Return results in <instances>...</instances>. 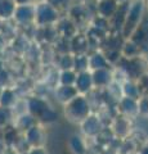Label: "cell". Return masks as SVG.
Masks as SVG:
<instances>
[{
	"label": "cell",
	"instance_id": "6da1fadb",
	"mask_svg": "<svg viewBox=\"0 0 148 154\" xmlns=\"http://www.w3.org/2000/svg\"><path fill=\"white\" fill-rule=\"evenodd\" d=\"M143 13H144V7H143V3L140 0L139 2H135L134 4H131L128 8L126 16L124 18V23H122L124 35L126 37H130V35H133L134 31L138 28V26L140 25Z\"/></svg>",
	"mask_w": 148,
	"mask_h": 154
},
{
	"label": "cell",
	"instance_id": "7a4b0ae2",
	"mask_svg": "<svg viewBox=\"0 0 148 154\" xmlns=\"http://www.w3.org/2000/svg\"><path fill=\"white\" fill-rule=\"evenodd\" d=\"M57 16H58L57 9H54L48 3L39 4L37 7H35V22H37L39 25H49L55 21Z\"/></svg>",
	"mask_w": 148,
	"mask_h": 154
},
{
	"label": "cell",
	"instance_id": "3957f363",
	"mask_svg": "<svg viewBox=\"0 0 148 154\" xmlns=\"http://www.w3.org/2000/svg\"><path fill=\"white\" fill-rule=\"evenodd\" d=\"M14 19L21 25H28L35 21V7L32 5H18L13 14Z\"/></svg>",
	"mask_w": 148,
	"mask_h": 154
},
{
	"label": "cell",
	"instance_id": "277c9868",
	"mask_svg": "<svg viewBox=\"0 0 148 154\" xmlns=\"http://www.w3.org/2000/svg\"><path fill=\"white\" fill-rule=\"evenodd\" d=\"M14 0H0V19H9L13 17L16 11Z\"/></svg>",
	"mask_w": 148,
	"mask_h": 154
},
{
	"label": "cell",
	"instance_id": "5b68a950",
	"mask_svg": "<svg viewBox=\"0 0 148 154\" xmlns=\"http://www.w3.org/2000/svg\"><path fill=\"white\" fill-rule=\"evenodd\" d=\"M70 0H50V2H46L49 5H52L54 9H59L62 7H66L68 4Z\"/></svg>",
	"mask_w": 148,
	"mask_h": 154
},
{
	"label": "cell",
	"instance_id": "8992f818",
	"mask_svg": "<svg viewBox=\"0 0 148 154\" xmlns=\"http://www.w3.org/2000/svg\"><path fill=\"white\" fill-rule=\"evenodd\" d=\"M34 2V0H14V3H16V5H31V3Z\"/></svg>",
	"mask_w": 148,
	"mask_h": 154
},
{
	"label": "cell",
	"instance_id": "52a82bcc",
	"mask_svg": "<svg viewBox=\"0 0 148 154\" xmlns=\"http://www.w3.org/2000/svg\"><path fill=\"white\" fill-rule=\"evenodd\" d=\"M116 2H118V3H124V2H126V0H116Z\"/></svg>",
	"mask_w": 148,
	"mask_h": 154
},
{
	"label": "cell",
	"instance_id": "ba28073f",
	"mask_svg": "<svg viewBox=\"0 0 148 154\" xmlns=\"http://www.w3.org/2000/svg\"><path fill=\"white\" fill-rule=\"evenodd\" d=\"M2 91H3V90H2V88H0V95H2Z\"/></svg>",
	"mask_w": 148,
	"mask_h": 154
},
{
	"label": "cell",
	"instance_id": "9c48e42d",
	"mask_svg": "<svg viewBox=\"0 0 148 154\" xmlns=\"http://www.w3.org/2000/svg\"><path fill=\"white\" fill-rule=\"evenodd\" d=\"M147 11H148V4H147Z\"/></svg>",
	"mask_w": 148,
	"mask_h": 154
}]
</instances>
